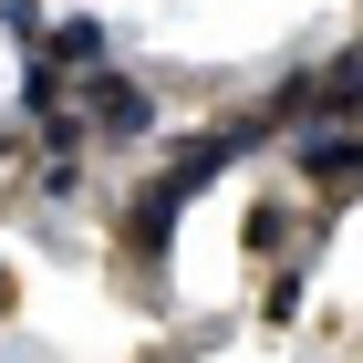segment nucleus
Wrapping results in <instances>:
<instances>
[{"label":"nucleus","instance_id":"nucleus-1","mask_svg":"<svg viewBox=\"0 0 363 363\" xmlns=\"http://www.w3.org/2000/svg\"><path fill=\"white\" fill-rule=\"evenodd\" d=\"M73 114H84V145H104V156H125V145H156V135H167L156 84H145V73H125V62H94L84 94H73Z\"/></svg>","mask_w":363,"mask_h":363},{"label":"nucleus","instance_id":"nucleus-2","mask_svg":"<svg viewBox=\"0 0 363 363\" xmlns=\"http://www.w3.org/2000/svg\"><path fill=\"white\" fill-rule=\"evenodd\" d=\"M291 177L322 187V197H353V177H363V125H353V114H311V125H291Z\"/></svg>","mask_w":363,"mask_h":363},{"label":"nucleus","instance_id":"nucleus-3","mask_svg":"<svg viewBox=\"0 0 363 363\" xmlns=\"http://www.w3.org/2000/svg\"><path fill=\"white\" fill-rule=\"evenodd\" d=\"M31 52L52 62V73H94V62H114V21L104 11H62V21H42Z\"/></svg>","mask_w":363,"mask_h":363},{"label":"nucleus","instance_id":"nucleus-4","mask_svg":"<svg viewBox=\"0 0 363 363\" xmlns=\"http://www.w3.org/2000/svg\"><path fill=\"white\" fill-rule=\"evenodd\" d=\"M31 187H42V208H73V197H84V145L42 156V177H31Z\"/></svg>","mask_w":363,"mask_h":363},{"label":"nucleus","instance_id":"nucleus-5","mask_svg":"<svg viewBox=\"0 0 363 363\" xmlns=\"http://www.w3.org/2000/svg\"><path fill=\"white\" fill-rule=\"evenodd\" d=\"M239 239H250V259H270L280 239H291V208H280V197H259V208H250V228H239Z\"/></svg>","mask_w":363,"mask_h":363},{"label":"nucleus","instance_id":"nucleus-6","mask_svg":"<svg viewBox=\"0 0 363 363\" xmlns=\"http://www.w3.org/2000/svg\"><path fill=\"white\" fill-rule=\"evenodd\" d=\"M0 31H11V42L31 52V42H42V0H0Z\"/></svg>","mask_w":363,"mask_h":363},{"label":"nucleus","instance_id":"nucleus-7","mask_svg":"<svg viewBox=\"0 0 363 363\" xmlns=\"http://www.w3.org/2000/svg\"><path fill=\"white\" fill-rule=\"evenodd\" d=\"M11 311H21V280H11V270H0V322H11Z\"/></svg>","mask_w":363,"mask_h":363}]
</instances>
